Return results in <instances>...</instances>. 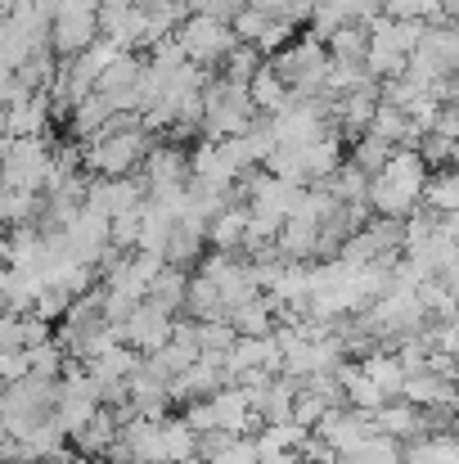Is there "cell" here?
Instances as JSON below:
<instances>
[{
  "label": "cell",
  "mask_w": 459,
  "mask_h": 464,
  "mask_svg": "<svg viewBox=\"0 0 459 464\" xmlns=\"http://www.w3.org/2000/svg\"><path fill=\"white\" fill-rule=\"evenodd\" d=\"M176 45L185 50V63H194V68H216L239 41H234V32L225 27V23H216V18H207V14H189L176 32Z\"/></svg>",
  "instance_id": "6da1fadb"
},
{
  "label": "cell",
  "mask_w": 459,
  "mask_h": 464,
  "mask_svg": "<svg viewBox=\"0 0 459 464\" xmlns=\"http://www.w3.org/2000/svg\"><path fill=\"white\" fill-rule=\"evenodd\" d=\"M45 171H50V145H45V136L5 140V145H0V185H5V189L41 194Z\"/></svg>",
  "instance_id": "7a4b0ae2"
},
{
  "label": "cell",
  "mask_w": 459,
  "mask_h": 464,
  "mask_svg": "<svg viewBox=\"0 0 459 464\" xmlns=\"http://www.w3.org/2000/svg\"><path fill=\"white\" fill-rule=\"evenodd\" d=\"M118 329H122V343H127L131 352L149 356V352H158V347H167V343H171V334H176V315L158 311L153 303H136L131 315H127Z\"/></svg>",
  "instance_id": "3957f363"
},
{
  "label": "cell",
  "mask_w": 459,
  "mask_h": 464,
  "mask_svg": "<svg viewBox=\"0 0 459 464\" xmlns=\"http://www.w3.org/2000/svg\"><path fill=\"white\" fill-rule=\"evenodd\" d=\"M207 406H212V429L216 433H230V438H248L262 420L253 415V406H248V392L244 388H221L216 397H207Z\"/></svg>",
  "instance_id": "277c9868"
},
{
  "label": "cell",
  "mask_w": 459,
  "mask_h": 464,
  "mask_svg": "<svg viewBox=\"0 0 459 464\" xmlns=\"http://www.w3.org/2000/svg\"><path fill=\"white\" fill-rule=\"evenodd\" d=\"M374 433H383V438H392V442H419L424 438V411H415V406H406V401H387V406H378L374 411Z\"/></svg>",
  "instance_id": "5b68a950"
},
{
  "label": "cell",
  "mask_w": 459,
  "mask_h": 464,
  "mask_svg": "<svg viewBox=\"0 0 459 464\" xmlns=\"http://www.w3.org/2000/svg\"><path fill=\"white\" fill-rule=\"evenodd\" d=\"M113 442H118V420H113L109 406H100V411L72 433V447L81 451V460H104Z\"/></svg>",
  "instance_id": "8992f818"
},
{
  "label": "cell",
  "mask_w": 459,
  "mask_h": 464,
  "mask_svg": "<svg viewBox=\"0 0 459 464\" xmlns=\"http://www.w3.org/2000/svg\"><path fill=\"white\" fill-rule=\"evenodd\" d=\"M406 406H415V411H433V406H455V388H451V379H437V374H406V383H401V392H397Z\"/></svg>",
  "instance_id": "52a82bcc"
},
{
  "label": "cell",
  "mask_w": 459,
  "mask_h": 464,
  "mask_svg": "<svg viewBox=\"0 0 459 464\" xmlns=\"http://www.w3.org/2000/svg\"><path fill=\"white\" fill-rule=\"evenodd\" d=\"M225 324H230L239 338H266V334L280 324V315H275V307H271V298H266V294H257L253 303H244V307L230 311V315H225Z\"/></svg>",
  "instance_id": "ba28073f"
},
{
  "label": "cell",
  "mask_w": 459,
  "mask_h": 464,
  "mask_svg": "<svg viewBox=\"0 0 459 464\" xmlns=\"http://www.w3.org/2000/svg\"><path fill=\"white\" fill-rule=\"evenodd\" d=\"M109 118H113V109H109V100L91 91V95H86L81 104H72V113H68L63 122H68V131H72V140H77V145H86V140H95V136L104 131V122H109Z\"/></svg>",
  "instance_id": "9c48e42d"
},
{
  "label": "cell",
  "mask_w": 459,
  "mask_h": 464,
  "mask_svg": "<svg viewBox=\"0 0 459 464\" xmlns=\"http://www.w3.org/2000/svg\"><path fill=\"white\" fill-rule=\"evenodd\" d=\"M244 230H248V208H221L207 221V244L225 257H234L244 248Z\"/></svg>",
  "instance_id": "30bf717a"
},
{
  "label": "cell",
  "mask_w": 459,
  "mask_h": 464,
  "mask_svg": "<svg viewBox=\"0 0 459 464\" xmlns=\"http://www.w3.org/2000/svg\"><path fill=\"white\" fill-rule=\"evenodd\" d=\"M419 208L433 212V217H446V212H459V180L451 167L442 171H428L424 189H419Z\"/></svg>",
  "instance_id": "8fae6325"
},
{
  "label": "cell",
  "mask_w": 459,
  "mask_h": 464,
  "mask_svg": "<svg viewBox=\"0 0 459 464\" xmlns=\"http://www.w3.org/2000/svg\"><path fill=\"white\" fill-rule=\"evenodd\" d=\"M140 68H145V59H136V54H118L100 77H95V95H104V100H118V95H127V91H136V82H140Z\"/></svg>",
  "instance_id": "7c38bea8"
},
{
  "label": "cell",
  "mask_w": 459,
  "mask_h": 464,
  "mask_svg": "<svg viewBox=\"0 0 459 464\" xmlns=\"http://www.w3.org/2000/svg\"><path fill=\"white\" fill-rule=\"evenodd\" d=\"M244 91H248V104H253V113H271V118H275V113L289 104V86H284V82H280V77L266 68V59H262V68L253 72V82H248Z\"/></svg>",
  "instance_id": "4fadbf2b"
},
{
  "label": "cell",
  "mask_w": 459,
  "mask_h": 464,
  "mask_svg": "<svg viewBox=\"0 0 459 464\" xmlns=\"http://www.w3.org/2000/svg\"><path fill=\"white\" fill-rule=\"evenodd\" d=\"M185 289H189V271H180V266H167V262H162V271L153 276L149 298H145V303H153V307L167 311V315H176V311L185 307Z\"/></svg>",
  "instance_id": "5bb4252c"
},
{
  "label": "cell",
  "mask_w": 459,
  "mask_h": 464,
  "mask_svg": "<svg viewBox=\"0 0 459 464\" xmlns=\"http://www.w3.org/2000/svg\"><path fill=\"white\" fill-rule=\"evenodd\" d=\"M360 374H365V379L387 397V401H392V397L401 392V383H406V370H401V365H397V356H392V352H383V347H378V352H369V356L360 361Z\"/></svg>",
  "instance_id": "9a60e30c"
},
{
  "label": "cell",
  "mask_w": 459,
  "mask_h": 464,
  "mask_svg": "<svg viewBox=\"0 0 459 464\" xmlns=\"http://www.w3.org/2000/svg\"><path fill=\"white\" fill-rule=\"evenodd\" d=\"M365 45H369L365 23H342L338 32H329L324 54H329V59H338V63H360V59H365Z\"/></svg>",
  "instance_id": "2e32d148"
},
{
  "label": "cell",
  "mask_w": 459,
  "mask_h": 464,
  "mask_svg": "<svg viewBox=\"0 0 459 464\" xmlns=\"http://www.w3.org/2000/svg\"><path fill=\"white\" fill-rule=\"evenodd\" d=\"M185 311H189V320H225L221 298H216V285H212V280H203V276H189Z\"/></svg>",
  "instance_id": "e0dca14e"
},
{
  "label": "cell",
  "mask_w": 459,
  "mask_h": 464,
  "mask_svg": "<svg viewBox=\"0 0 459 464\" xmlns=\"http://www.w3.org/2000/svg\"><path fill=\"white\" fill-rule=\"evenodd\" d=\"M397 460H401V442H392L383 433H369L347 456H338V464H397Z\"/></svg>",
  "instance_id": "ac0fdd59"
},
{
  "label": "cell",
  "mask_w": 459,
  "mask_h": 464,
  "mask_svg": "<svg viewBox=\"0 0 459 464\" xmlns=\"http://www.w3.org/2000/svg\"><path fill=\"white\" fill-rule=\"evenodd\" d=\"M63 365H68V356H63V347L54 343V334H50L45 343L27 347V374H36V379H50V383H59Z\"/></svg>",
  "instance_id": "d6986e66"
},
{
  "label": "cell",
  "mask_w": 459,
  "mask_h": 464,
  "mask_svg": "<svg viewBox=\"0 0 459 464\" xmlns=\"http://www.w3.org/2000/svg\"><path fill=\"white\" fill-rule=\"evenodd\" d=\"M387 158H392V145L387 140H378V136H356V150H351V167L356 171H365V176H378L383 167H387Z\"/></svg>",
  "instance_id": "ffe728a7"
},
{
  "label": "cell",
  "mask_w": 459,
  "mask_h": 464,
  "mask_svg": "<svg viewBox=\"0 0 459 464\" xmlns=\"http://www.w3.org/2000/svg\"><path fill=\"white\" fill-rule=\"evenodd\" d=\"M221 68H225V77L221 82H234V86H248L253 82V72L262 68V54L253 50V45H234L225 59H221Z\"/></svg>",
  "instance_id": "44dd1931"
},
{
  "label": "cell",
  "mask_w": 459,
  "mask_h": 464,
  "mask_svg": "<svg viewBox=\"0 0 459 464\" xmlns=\"http://www.w3.org/2000/svg\"><path fill=\"white\" fill-rule=\"evenodd\" d=\"M289 41H293V23H284V18H266V27H262V36L253 41V50H257L262 59H271V54H280Z\"/></svg>",
  "instance_id": "7402d4cb"
},
{
  "label": "cell",
  "mask_w": 459,
  "mask_h": 464,
  "mask_svg": "<svg viewBox=\"0 0 459 464\" xmlns=\"http://www.w3.org/2000/svg\"><path fill=\"white\" fill-rule=\"evenodd\" d=\"M68 294H59V289H41L36 294V303H32V311L27 315H36V320H45V324H54V320H63V311H68Z\"/></svg>",
  "instance_id": "603a6c76"
},
{
  "label": "cell",
  "mask_w": 459,
  "mask_h": 464,
  "mask_svg": "<svg viewBox=\"0 0 459 464\" xmlns=\"http://www.w3.org/2000/svg\"><path fill=\"white\" fill-rule=\"evenodd\" d=\"M0 352H23V315L0 311Z\"/></svg>",
  "instance_id": "cb8c5ba5"
},
{
  "label": "cell",
  "mask_w": 459,
  "mask_h": 464,
  "mask_svg": "<svg viewBox=\"0 0 459 464\" xmlns=\"http://www.w3.org/2000/svg\"><path fill=\"white\" fill-rule=\"evenodd\" d=\"M27 374V352H0V388Z\"/></svg>",
  "instance_id": "d4e9b609"
},
{
  "label": "cell",
  "mask_w": 459,
  "mask_h": 464,
  "mask_svg": "<svg viewBox=\"0 0 459 464\" xmlns=\"http://www.w3.org/2000/svg\"><path fill=\"white\" fill-rule=\"evenodd\" d=\"M428 136H442V140H455V136H459V109H437V118H433V127H428Z\"/></svg>",
  "instance_id": "484cf974"
},
{
  "label": "cell",
  "mask_w": 459,
  "mask_h": 464,
  "mask_svg": "<svg viewBox=\"0 0 459 464\" xmlns=\"http://www.w3.org/2000/svg\"><path fill=\"white\" fill-rule=\"evenodd\" d=\"M185 9H189V14H207V9H212V0H185Z\"/></svg>",
  "instance_id": "4316f807"
},
{
  "label": "cell",
  "mask_w": 459,
  "mask_h": 464,
  "mask_svg": "<svg viewBox=\"0 0 459 464\" xmlns=\"http://www.w3.org/2000/svg\"><path fill=\"white\" fill-rule=\"evenodd\" d=\"M266 464H302V460H298V451H289V456H275V460H266Z\"/></svg>",
  "instance_id": "83f0119b"
},
{
  "label": "cell",
  "mask_w": 459,
  "mask_h": 464,
  "mask_svg": "<svg viewBox=\"0 0 459 464\" xmlns=\"http://www.w3.org/2000/svg\"><path fill=\"white\" fill-rule=\"evenodd\" d=\"M86 464H113V460H86Z\"/></svg>",
  "instance_id": "f1b7e54d"
},
{
  "label": "cell",
  "mask_w": 459,
  "mask_h": 464,
  "mask_svg": "<svg viewBox=\"0 0 459 464\" xmlns=\"http://www.w3.org/2000/svg\"><path fill=\"white\" fill-rule=\"evenodd\" d=\"M0 438H5V433H0Z\"/></svg>",
  "instance_id": "f546056e"
}]
</instances>
